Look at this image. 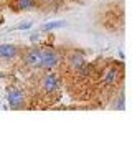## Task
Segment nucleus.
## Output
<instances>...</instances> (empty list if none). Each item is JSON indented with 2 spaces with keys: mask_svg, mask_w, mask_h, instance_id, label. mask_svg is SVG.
Returning <instances> with one entry per match:
<instances>
[{
  "mask_svg": "<svg viewBox=\"0 0 132 152\" xmlns=\"http://www.w3.org/2000/svg\"><path fill=\"white\" fill-rule=\"evenodd\" d=\"M84 63H86L84 55L79 53V51H73V53L68 56V65H69V68H71L73 71H76V69H78L79 66H83Z\"/></svg>",
  "mask_w": 132,
  "mask_h": 152,
  "instance_id": "obj_6",
  "label": "nucleus"
},
{
  "mask_svg": "<svg viewBox=\"0 0 132 152\" xmlns=\"http://www.w3.org/2000/svg\"><path fill=\"white\" fill-rule=\"evenodd\" d=\"M30 27H31V23H30V22H23V23H20L17 28H18V30H28Z\"/></svg>",
  "mask_w": 132,
  "mask_h": 152,
  "instance_id": "obj_10",
  "label": "nucleus"
},
{
  "mask_svg": "<svg viewBox=\"0 0 132 152\" xmlns=\"http://www.w3.org/2000/svg\"><path fill=\"white\" fill-rule=\"evenodd\" d=\"M42 58H43V50L40 48H30L23 55L25 65L31 66V68H42Z\"/></svg>",
  "mask_w": 132,
  "mask_h": 152,
  "instance_id": "obj_2",
  "label": "nucleus"
},
{
  "mask_svg": "<svg viewBox=\"0 0 132 152\" xmlns=\"http://www.w3.org/2000/svg\"><path fill=\"white\" fill-rule=\"evenodd\" d=\"M66 23L64 22H50V23H46L45 27L42 28L43 31H50V30H56V28H61V27H64Z\"/></svg>",
  "mask_w": 132,
  "mask_h": 152,
  "instance_id": "obj_9",
  "label": "nucleus"
},
{
  "mask_svg": "<svg viewBox=\"0 0 132 152\" xmlns=\"http://www.w3.org/2000/svg\"><path fill=\"white\" fill-rule=\"evenodd\" d=\"M18 55V48L12 43H4L0 45V58L2 60H13Z\"/></svg>",
  "mask_w": 132,
  "mask_h": 152,
  "instance_id": "obj_5",
  "label": "nucleus"
},
{
  "mask_svg": "<svg viewBox=\"0 0 132 152\" xmlns=\"http://www.w3.org/2000/svg\"><path fill=\"white\" fill-rule=\"evenodd\" d=\"M60 84H61V81H60V76H58L56 73H46L43 81H42L43 89H45L48 94L56 93L58 89H60Z\"/></svg>",
  "mask_w": 132,
  "mask_h": 152,
  "instance_id": "obj_3",
  "label": "nucleus"
},
{
  "mask_svg": "<svg viewBox=\"0 0 132 152\" xmlns=\"http://www.w3.org/2000/svg\"><path fill=\"white\" fill-rule=\"evenodd\" d=\"M60 53L56 50L48 48V50H43V58H42V68L43 69H55L60 63Z\"/></svg>",
  "mask_w": 132,
  "mask_h": 152,
  "instance_id": "obj_1",
  "label": "nucleus"
},
{
  "mask_svg": "<svg viewBox=\"0 0 132 152\" xmlns=\"http://www.w3.org/2000/svg\"><path fill=\"white\" fill-rule=\"evenodd\" d=\"M7 99L13 109H18L25 103V93L22 89H18V88H10L8 89V94H7Z\"/></svg>",
  "mask_w": 132,
  "mask_h": 152,
  "instance_id": "obj_4",
  "label": "nucleus"
},
{
  "mask_svg": "<svg viewBox=\"0 0 132 152\" xmlns=\"http://www.w3.org/2000/svg\"><path fill=\"white\" fill-rule=\"evenodd\" d=\"M20 10H31L35 7V0H17Z\"/></svg>",
  "mask_w": 132,
  "mask_h": 152,
  "instance_id": "obj_8",
  "label": "nucleus"
},
{
  "mask_svg": "<svg viewBox=\"0 0 132 152\" xmlns=\"http://www.w3.org/2000/svg\"><path fill=\"white\" fill-rule=\"evenodd\" d=\"M117 76H119V71H117V68H107V69L104 71L102 83H104L106 86H112V84L117 81Z\"/></svg>",
  "mask_w": 132,
  "mask_h": 152,
  "instance_id": "obj_7",
  "label": "nucleus"
}]
</instances>
